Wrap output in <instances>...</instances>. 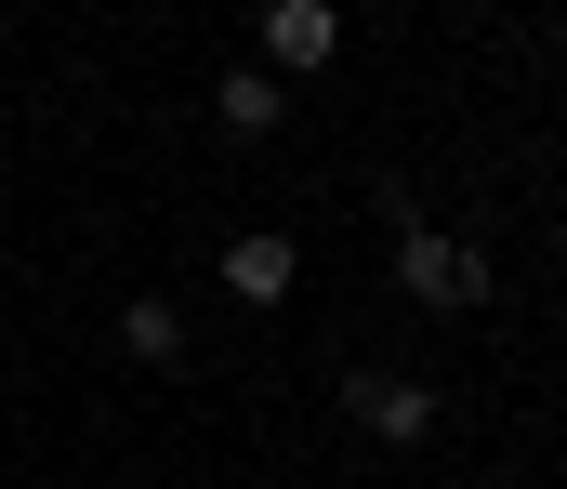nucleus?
Segmentation results:
<instances>
[{
  "mask_svg": "<svg viewBox=\"0 0 567 489\" xmlns=\"http://www.w3.org/2000/svg\"><path fill=\"white\" fill-rule=\"evenodd\" d=\"M343 53V0H265V67L278 80H317Z\"/></svg>",
  "mask_w": 567,
  "mask_h": 489,
  "instance_id": "nucleus-3",
  "label": "nucleus"
},
{
  "mask_svg": "<svg viewBox=\"0 0 567 489\" xmlns=\"http://www.w3.org/2000/svg\"><path fill=\"white\" fill-rule=\"evenodd\" d=\"M120 357L172 370V357H185V305H158V292H145V305H120Z\"/></svg>",
  "mask_w": 567,
  "mask_h": 489,
  "instance_id": "nucleus-6",
  "label": "nucleus"
},
{
  "mask_svg": "<svg viewBox=\"0 0 567 489\" xmlns=\"http://www.w3.org/2000/svg\"><path fill=\"white\" fill-rule=\"evenodd\" d=\"M343 424L383 437V450H423L435 437V384H410V370H343Z\"/></svg>",
  "mask_w": 567,
  "mask_h": 489,
  "instance_id": "nucleus-2",
  "label": "nucleus"
},
{
  "mask_svg": "<svg viewBox=\"0 0 567 489\" xmlns=\"http://www.w3.org/2000/svg\"><path fill=\"white\" fill-rule=\"evenodd\" d=\"M396 292H410V305H449V318H462V305H488V252L410 212V225H396Z\"/></svg>",
  "mask_w": 567,
  "mask_h": 489,
  "instance_id": "nucleus-1",
  "label": "nucleus"
},
{
  "mask_svg": "<svg viewBox=\"0 0 567 489\" xmlns=\"http://www.w3.org/2000/svg\"><path fill=\"white\" fill-rule=\"evenodd\" d=\"M555 278H567V238H555Z\"/></svg>",
  "mask_w": 567,
  "mask_h": 489,
  "instance_id": "nucleus-7",
  "label": "nucleus"
},
{
  "mask_svg": "<svg viewBox=\"0 0 567 489\" xmlns=\"http://www.w3.org/2000/svg\"><path fill=\"white\" fill-rule=\"evenodd\" d=\"M290 278H303V252H290L278 225H251V238H225V292H238V305H290Z\"/></svg>",
  "mask_w": 567,
  "mask_h": 489,
  "instance_id": "nucleus-4",
  "label": "nucleus"
},
{
  "mask_svg": "<svg viewBox=\"0 0 567 489\" xmlns=\"http://www.w3.org/2000/svg\"><path fill=\"white\" fill-rule=\"evenodd\" d=\"M212 120H225V133H238V146H265V133H278V120H290V93H278V67H225V80H212Z\"/></svg>",
  "mask_w": 567,
  "mask_h": 489,
  "instance_id": "nucleus-5",
  "label": "nucleus"
}]
</instances>
